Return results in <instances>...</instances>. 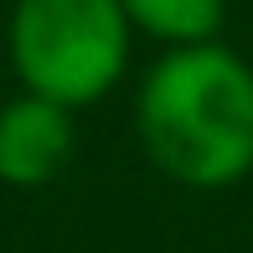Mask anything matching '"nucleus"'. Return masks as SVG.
<instances>
[{
    "label": "nucleus",
    "mask_w": 253,
    "mask_h": 253,
    "mask_svg": "<svg viewBox=\"0 0 253 253\" xmlns=\"http://www.w3.org/2000/svg\"><path fill=\"white\" fill-rule=\"evenodd\" d=\"M134 119L160 176L197 191L233 186L253 170V67L217 42L170 47L145 73Z\"/></svg>",
    "instance_id": "nucleus-1"
},
{
    "label": "nucleus",
    "mask_w": 253,
    "mask_h": 253,
    "mask_svg": "<svg viewBox=\"0 0 253 253\" xmlns=\"http://www.w3.org/2000/svg\"><path fill=\"white\" fill-rule=\"evenodd\" d=\"M134 31L166 42V47H197L217 42L222 31V0H119Z\"/></svg>",
    "instance_id": "nucleus-4"
},
{
    "label": "nucleus",
    "mask_w": 253,
    "mask_h": 253,
    "mask_svg": "<svg viewBox=\"0 0 253 253\" xmlns=\"http://www.w3.org/2000/svg\"><path fill=\"white\" fill-rule=\"evenodd\" d=\"M129 16L119 0H16L10 67L26 93L83 109L114 93L129 67Z\"/></svg>",
    "instance_id": "nucleus-2"
},
{
    "label": "nucleus",
    "mask_w": 253,
    "mask_h": 253,
    "mask_svg": "<svg viewBox=\"0 0 253 253\" xmlns=\"http://www.w3.org/2000/svg\"><path fill=\"white\" fill-rule=\"evenodd\" d=\"M78 129L73 109L42 93H21L0 109V181L5 186H47L73 166Z\"/></svg>",
    "instance_id": "nucleus-3"
}]
</instances>
